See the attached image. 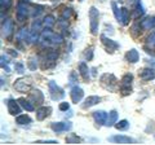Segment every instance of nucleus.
<instances>
[{"mask_svg":"<svg viewBox=\"0 0 155 145\" xmlns=\"http://www.w3.org/2000/svg\"><path fill=\"white\" fill-rule=\"evenodd\" d=\"M79 2H83V0H79Z\"/></svg>","mask_w":155,"mask_h":145,"instance_id":"de8ad7c7","label":"nucleus"},{"mask_svg":"<svg viewBox=\"0 0 155 145\" xmlns=\"http://www.w3.org/2000/svg\"><path fill=\"white\" fill-rule=\"evenodd\" d=\"M141 25L143 27V30H151V29H154L155 27V16L142 20L141 21Z\"/></svg>","mask_w":155,"mask_h":145,"instance_id":"c85d7f7f","label":"nucleus"},{"mask_svg":"<svg viewBox=\"0 0 155 145\" xmlns=\"http://www.w3.org/2000/svg\"><path fill=\"white\" fill-rule=\"evenodd\" d=\"M142 30H143V27H142V25H141V21H138V22H136V23H133V26H132V29H130V31H132V34L133 35H140V34L142 32Z\"/></svg>","mask_w":155,"mask_h":145,"instance_id":"2f4dec72","label":"nucleus"},{"mask_svg":"<svg viewBox=\"0 0 155 145\" xmlns=\"http://www.w3.org/2000/svg\"><path fill=\"white\" fill-rule=\"evenodd\" d=\"M100 103H101L100 96H96V95L88 96V97L84 100V103L81 104V108L83 109H89V108H92V106H96L97 104H100Z\"/></svg>","mask_w":155,"mask_h":145,"instance_id":"6ab92c4d","label":"nucleus"},{"mask_svg":"<svg viewBox=\"0 0 155 145\" xmlns=\"http://www.w3.org/2000/svg\"><path fill=\"white\" fill-rule=\"evenodd\" d=\"M71 14H72V9L71 8H65L64 12H62V14H61V18L62 20H69V18L71 17Z\"/></svg>","mask_w":155,"mask_h":145,"instance_id":"ea45409f","label":"nucleus"},{"mask_svg":"<svg viewBox=\"0 0 155 145\" xmlns=\"http://www.w3.org/2000/svg\"><path fill=\"white\" fill-rule=\"evenodd\" d=\"M109 141L116 144H134L136 140L129 136H125V135H114V136L109 137Z\"/></svg>","mask_w":155,"mask_h":145,"instance_id":"2eb2a0df","label":"nucleus"},{"mask_svg":"<svg viewBox=\"0 0 155 145\" xmlns=\"http://www.w3.org/2000/svg\"><path fill=\"white\" fill-rule=\"evenodd\" d=\"M75 82H78V79H76V74H75V72H71V74H70V83H71V84H74Z\"/></svg>","mask_w":155,"mask_h":145,"instance_id":"37998d69","label":"nucleus"},{"mask_svg":"<svg viewBox=\"0 0 155 145\" xmlns=\"http://www.w3.org/2000/svg\"><path fill=\"white\" fill-rule=\"evenodd\" d=\"M18 103L22 106V109H25L26 112H34V110H35V104H34L31 100H27L25 97H19Z\"/></svg>","mask_w":155,"mask_h":145,"instance_id":"5701e85b","label":"nucleus"},{"mask_svg":"<svg viewBox=\"0 0 155 145\" xmlns=\"http://www.w3.org/2000/svg\"><path fill=\"white\" fill-rule=\"evenodd\" d=\"M100 39H101V43L104 44L105 49L107 52L114 53L116 49H119V44H118V43H116L115 40H113V39H110V38H107L106 35H104V34L100 36Z\"/></svg>","mask_w":155,"mask_h":145,"instance_id":"ddd939ff","label":"nucleus"},{"mask_svg":"<svg viewBox=\"0 0 155 145\" xmlns=\"http://www.w3.org/2000/svg\"><path fill=\"white\" fill-rule=\"evenodd\" d=\"M14 32V22L11 18H7V20L2 21V35L5 39H11V36Z\"/></svg>","mask_w":155,"mask_h":145,"instance_id":"1a4fd4ad","label":"nucleus"},{"mask_svg":"<svg viewBox=\"0 0 155 145\" xmlns=\"http://www.w3.org/2000/svg\"><path fill=\"white\" fill-rule=\"evenodd\" d=\"M114 127L116 130H119V131H127V130L129 128V120L122 119V120H119V122H116Z\"/></svg>","mask_w":155,"mask_h":145,"instance_id":"7c9ffc66","label":"nucleus"},{"mask_svg":"<svg viewBox=\"0 0 155 145\" xmlns=\"http://www.w3.org/2000/svg\"><path fill=\"white\" fill-rule=\"evenodd\" d=\"M145 14V8H143V4L141 0H136V3H134V14H133V17L134 18H140V17H142Z\"/></svg>","mask_w":155,"mask_h":145,"instance_id":"393cba45","label":"nucleus"},{"mask_svg":"<svg viewBox=\"0 0 155 145\" xmlns=\"http://www.w3.org/2000/svg\"><path fill=\"white\" fill-rule=\"evenodd\" d=\"M2 67L4 70H7V72H11V69H9V61L4 55H2Z\"/></svg>","mask_w":155,"mask_h":145,"instance_id":"58836bf2","label":"nucleus"},{"mask_svg":"<svg viewBox=\"0 0 155 145\" xmlns=\"http://www.w3.org/2000/svg\"><path fill=\"white\" fill-rule=\"evenodd\" d=\"M129 18H130V14H129V11L127 8H120V17H119V23L122 26H127L129 23Z\"/></svg>","mask_w":155,"mask_h":145,"instance_id":"4be33fe9","label":"nucleus"},{"mask_svg":"<svg viewBox=\"0 0 155 145\" xmlns=\"http://www.w3.org/2000/svg\"><path fill=\"white\" fill-rule=\"evenodd\" d=\"M125 60H127L129 64H136V62L140 61V53L137 49H134V48H132V49H129L127 53H125Z\"/></svg>","mask_w":155,"mask_h":145,"instance_id":"aec40b11","label":"nucleus"},{"mask_svg":"<svg viewBox=\"0 0 155 145\" xmlns=\"http://www.w3.org/2000/svg\"><path fill=\"white\" fill-rule=\"evenodd\" d=\"M40 43L44 46H61L64 43V38L60 34L53 32L52 30H45L40 35Z\"/></svg>","mask_w":155,"mask_h":145,"instance_id":"f03ea898","label":"nucleus"},{"mask_svg":"<svg viewBox=\"0 0 155 145\" xmlns=\"http://www.w3.org/2000/svg\"><path fill=\"white\" fill-rule=\"evenodd\" d=\"M71 128H72V123L70 120H67V122H52L51 123V130L54 133H62V132L71 131Z\"/></svg>","mask_w":155,"mask_h":145,"instance_id":"9d476101","label":"nucleus"},{"mask_svg":"<svg viewBox=\"0 0 155 145\" xmlns=\"http://www.w3.org/2000/svg\"><path fill=\"white\" fill-rule=\"evenodd\" d=\"M7 51H8V53H9V55H11L12 57H18V53L14 51V49H7Z\"/></svg>","mask_w":155,"mask_h":145,"instance_id":"a18cd8bd","label":"nucleus"},{"mask_svg":"<svg viewBox=\"0 0 155 145\" xmlns=\"http://www.w3.org/2000/svg\"><path fill=\"white\" fill-rule=\"evenodd\" d=\"M30 100L36 105H43V103H44V95H43L41 91L38 89V88L32 89L30 92Z\"/></svg>","mask_w":155,"mask_h":145,"instance_id":"a211bd4d","label":"nucleus"},{"mask_svg":"<svg viewBox=\"0 0 155 145\" xmlns=\"http://www.w3.org/2000/svg\"><path fill=\"white\" fill-rule=\"evenodd\" d=\"M93 120L97 127H102V126H106V122H107V117H109V113L105 112V110H96L93 112Z\"/></svg>","mask_w":155,"mask_h":145,"instance_id":"f8f14e48","label":"nucleus"},{"mask_svg":"<svg viewBox=\"0 0 155 145\" xmlns=\"http://www.w3.org/2000/svg\"><path fill=\"white\" fill-rule=\"evenodd\" d=\"M5 104H7L8 113L11 114V115H14V117H17L18 114H21V112H22V106L19 105L18 100L7 99V100H5Z\"/></svg>","mask_w":155,"mask_h":145,"instance_id":"9b49d317","label":"nucleus"},{"mask_svg":"<svg viewBox=\"0 0 155 145\" xmlns=\"http://www.w3.org/2000/svg\"><path fill=\"white\" fill-rule=\"evenodd\" d=\"M58 108H60L61 112H67V110H70V104H69V103H66V101H62Z\"/></svg>","mask_w":155,"mask_h":145,"instance_id":"a19ab883","label":"nucleus"},{"mask_svg":"<svg viewBox=\"0 0 155 145\" xmlns=\"http://www.w3.org/2000/svg\"><path fill=\"white\" fill-rule=\"evenodd\" d=\"M48 89H49V96L53 101H60L65 97V91L64 88H61L54 80H49L48 82Z\"/></svg>","mask_w":155,"mask_h":145,"instance_id":"6e6552de","label":"nucleus"},{"mask_svg":"<svg viewBox=\"0 0 155 145\" xmlns=\"http://www.w3.org/2000/svg\"><path fill=\"white\" fill-rule=\"evenodd\" d=\"M43 12V7L41 5H36V7H31V16L34 18H38L39 17V14H40Z\"/></svg>","mask_w":155,"mask_h":145,"instance_id":"4c0bfd02","label":"nucleus"},{"mask_svg":"<svg viewBox=\"0 0 155 145\" xmlns=\"http://www.w3.org/2000/svg\"><path fill=\"white\" fill-rule=\"evenodd\" d=\"M58 60V52L54 49H44L41 53V67L43 69H52L54 67Z\"/></svg>","mask_w":155,"mask_h":145,"instance_id":"7ed1b4c3","label":"nucleus"},{"mask_svg":"<svg viewBox=\"0 0 155 145\" xmlns=\"http://www.w3.org/2000/svg\"><path fill=\"white\" fill-rule=\"evenodd\" d=\"M17 42L18 43H21V42H28L30 40V30H27V29H21L18 32H17Z\"/></svg>","mask_w":155,"mask_h":145,"instance_id":"b1692460","label":"nucleus"},{"mask_svg":"<svg viewBox=\"0 0 155 145\" xmlns=\"http://www.w3.org/2000/svg\"><path fill=\"white\" fill-rule=\"evenodd\" d=\"M14 70H16V72H18V74H23V72L26 71V66L22 64V62H14Z\"/></svg>","mask_w":155,"mask_h":145,"instance_id":"c9c22d12","label":"nucleus"},{"mask_svg":"<svg viewBox=\"0 0 155 145\" xmlns=\"http://www.w3.org/2000/svg\"><path fill=\"white\" fill-rule=\"evenodd\" d=\"M31 12V3L30 0H18L16 8V20L19 23H23Z\"/></svg>","mask_w":155,"mask_h":145,"instance_id":"f257e3e1","label":"nucleus"},{"mask_svg":"<svg viewBox=\"0 0 155 145\" xmlns=\"http://www.w3.org/2000/svg\"><path fill=\"white\" fill-rule=\"evenodd\" d=\"M16 123L19 126H27L31 123V118L27 114H18L16 117Z\"/></svg>","mask_w":155,"mask_h":145,"instance_id":"cd10ccee","label":"nucleus"},{"mask_svg":"<svg viewBox=\"0 0 155 145\" xmlns=\"http://www.w3.org/2000/svg\"><path fill=\"white\" fill-rule=\"evenodd\" d=\"M88 17H89V29H91L92 35H97V34H98V26H100V12H98V9H97L96 7H91Z\"/></svg>","mask_w":155,"mask_h":145,"instance_id":"423d86ee","label":"nucleus"},{"mask_svg":"<svg viewBox=\"0 0 155 145\" xmlns=\"http://www.w3.org/2000/svg\"><path fill=\"white\" fill-rule=\"evenodd\" d=\"M27 67L30 69L31 71H36L38 70V67H39V59L36 56H32L28 59L27 61Z\"/></svg>","mask_w":155,"mask_h":145,"instance_id":"c756f323","label":"nucleus"},{"mask_svg":"<svg viewBox=\"0 0 155 145\" xmlns=\"http://www.w3.org/2000/svg\"><path fill=\"white\" fill-rule=\"evenodd\" d=\"M54 25H56V20L52 14H47V16L43 18V26H44V29H47V30H52Z\"/></svg>","mask_w":155,"mask_h":145,"instance_id":"a878e982","label":"nucleus"},{"mask_svg":"<svg viewBox=\"0 0 155 145\" xmlns=\"http://www.w3.org/2000/svg\"><path fill=\"white\" fill-rule=\"evenodd\" d=\"M147 44L151 46V47H155V31L147 38Z\"/></svg>","mask_w":155,"mask_h":145,"instance_id":"79ce46f5","label":"nucleus"},{"mask_svg":"<svg viewBox=\"0 0 155 145\" xmlns=\"http://www.w3.org/2000/svg\"><path fill=\"white\" fill-rule=\"evenodd\" d=\"M147 64H149V66H151L155 69V60H147Z\"/></svg>","mask_w":155,"mask_h":145,"instance_id":"49530a36","label":"nucleus"},{"mask_svg":"<svg viewBox=\"0 0 155 145\" xmlns=\"http://www.w3.org/2000/svg\"><path fill=\"white\" fill-rule=\"evenodd\" d=\"M80 141H81V139L78 136V135H75V133H70L69 136L66 137V143L67 144H78Z\"/></svg>","mask_w":155,"mask_h":145,"instance_id":"473e14b6","label":"nucleus"},{"mask_svg":"<svg viewBox=\"0 0 155 145\" xmlns=\"http://www.w3.org/2000/svg\"><path fill=\"white\" fill-rule=\"evenodd\" d=\"M111 8H113V13H114V17L116 21H119V17H120V8L118 7V4L115 2H111Z\"/></svg>","mask_w":155,"mask_h":145,"instance_id":"72a5a7b5","label":"nucleus"},{"mask_svg":"<svg viewBox=\"0 0 155 145\" xmlns=\"http://www.w3.org/2000/svg\"><path fill=\"white\" fill-rule=\"evenodd\" d=\"M13 0H0V7H2V12L8 11L9 8L12 7Z\"/></svg>","mask_w":155,"mask_h":145,"instance_id":"f704fd0d","label":"nucleus"},{"mask_svg":"<svg viewBox=\"0 0 155 145\" xmlns=\"http://www.w3.org/2000/svg\"><path fill=\"white\" fill-rule=\"evenodd\" d=\"M140 78L145 82H150V80H154L155 79V69L151 66L149 67H145L143 70H141L140 72Z\"/></svg>","mask_w":155,"mask_h":145,"instance_id":"f3484780","label":"nucleus"},{"mask_svg":"<svg viewBox=\"0 0 155 145\" xmlns=\"http://www.w3.org/2000/svg\"><path fill=\"white\" fill-rule=\"evenodd\" d=\"M40 144H58V141L56 140H44V141H39Z\"/></svg>","mask_w":155,"mask_h":145,"instance_id":"c03bdc74","label":"nucleus"},{"mask_svg":"<svg viewBox=\"0 0 155 145\" xmlns=\"http://www.w3.org/2000/svg\"><path fill=\"white\" fill-rule=\"evenodd\" d=\"M51 113H52V108L51 106H43V105H40V108H38L36 109V119L39 120V122H41V120H44V119H47L48 117L51 115Z\"/></svg>","mask_w":155,"mask_h":145,"instance_id":"dca6fc26","label":"nucleus"},{"mask_svg":"<svg viewBox=\"0 0 155 145\" xmlns=\"http://www.w3.org/2000/svg\"><path fill=\"white\" fill-rule=\"evenodd\" d=\"M70 96H71V101L74 104H79L84 97V91L80 88L79 86H74L70 91Z\"/></svg>","mask_w":155,"mask_h":145,"instance_id":"4468645a","label":"nucleus"},{"mask_svg":"<svg viewBox=\"0 0 155 145\" xmlns=\"http://www.w3.org/2000/svg\"><path fill=\"white\" fill-rule=\"evenodd\" d=\"M79 74L81 75V78L84 79V82H89L91 74H89V67L84 61H81L79 64Z\"/></svg>","mask_w":155,"mask_h":145,"instance_id":"412c9836","label":"nucleus"},{"mask_svg":"<svg viewBox=\"0 0 155 145\" xmlns=\"http://www.w3.org/2000/svg\"><path fill=\"white\" fill-rule=\"evenodd\" d=\"M100 83L106 91L114 92L116 89V87H118V79H116V76L114 74H111V72H105V74L101 75Z\"/></svg>","mask_w":155,"mask_h":145,"instance_id":"39448f33","label":"nucleus"},{"mask_svg":"<svg viewBox=\"0 0 155 145\" xmlns=\"http://www.w3.org/2000/svg\"><path fill=\"white\" fill-rule=\"evenodd\" d=\"M32 78L31 76H21L13 83V88L19 93H27L32 88Z\"/></svg>","mask_w":155,"mask_h":145,"instance_id":"20e7f679","label":"nucleus"},{"mask_svg":"<svg viewBox=\"0 0 155 145\" xmlns=\"http://www.w3.org/2000/svg\"><path fill=\"white\" fill-rule=\"evenodd\" d=\"M132 84H133V75L130 72H127L122 76L119 84V89L123 96H128L132 93Z\"/></svg>","mask_w":155,"mask_h":145,"instance_id":"0eeeda50","label":"nucleus"},{"mask_svg":"<svg viewBox=\"0 0 155 145\" xmlns=\"http://www.w3.org/2000/svg\"><path fill=\"white\" fill-rule=\"evenodd\" d=\"M93 55H94V51H93V47H88L87 49L84 51V59L87 61H91L93 59Z\"/></svg>","mask_w":155,"mask_h":145,"instance_id":"e433bc0d","label":"nucleus"},{"mask_svg":"<svg viewBox=\"0 0 155 145\" xmlns=\"http://www.w3.org/2000/svg\"><path fill=\"white\" fill-rule=\"evenodd\" d=\"M116 122H118V112H116L115 109H113L111 112H109V117H107L106 126H107V127H114Z\"/></svg>","mask_w":155,"mask_h":145,"instance_id":"bb28decb","label":"nucleus"}]
</instances>
